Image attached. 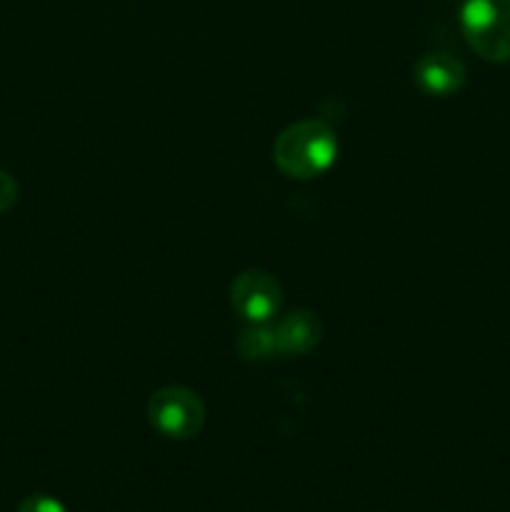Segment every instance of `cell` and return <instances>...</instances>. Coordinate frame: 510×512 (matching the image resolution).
<instances>
[{"label":"cell","mask_w":510,"mask_h":512,"mask_svg":"<svg viewBox=\"0 0 510 512\" xmlns=\"http://www.w3.org/2000/svg\"><path fill=\"white\" fill-rule=\"evenodd\" d=\"M338 158V138L320 120H300L288 125L273 143V163L283 175L310 180L323 175Z\"/></svg>","instance_id":"obj_1"},{"label":"cell","mask_w":510,"mask_h":512,"mask_svg":"<svg viewBox=\"0 0 510 512\" xmlns=\"http://www.w3.org/2000/svg\"><path fill=\"white\" fill-rule=\"evenodd\" d=\"M460 25L480 58L490 63L510 60V0H465Z\"/></svg>","instance_id":"obj_2"},{"label":"cell","mask_w":510,"mask_h":512,"mask_svg":"<svg viewBox=\"0 0 510 512\" xmlns=\"http://www.w3.org/2000/svg\"><path fill=\"white\" fill-rule=\"evenodd\" d=\"M148 420L170 440H190L203 430L205 405L198 393L183 385H165L148 400Z\"/></svg>","instance_id":"obj_3"},{"label":"cell","mask_w":510,"mask_h":512,"mask_svg":"<svg viewBox=\"0 0 510 512\" xmlns=\"http://www.w3.org/2000/svg\"><path fill=\"white\" fill-rule=\"evenodd\" d=\"M230 303L248 323H270L283 303V290L265 270H245L230 285Z\"/></svg>","instance_id":"obj_4"},{"label":"cell","mask_w":510,"mask_h":512,"mask_svg":"<svg viewBox=\"0 0 510 512\" xmlns=\"http://www.w3.org/2000/svg\"><path fill=\"white\" fill-rule=\"evenodd\" d=\"M413 80L425 95L448 98L465 85V65L450 53H425L415 63Z\"/></svg>","instance_id":"obj_5"},{"label":"cell","mask_w":510,"mask_h":512,"mask_svg":"<svg viewBox=\"0 0 510 512\" xmlns=\"http://www.w3.org/2000/svg\"><path fill=\"white\" fill-rule=\"evenodd\" d=\"M320 335H323V325H320L318 315L310 313V310H293L273 325L278 355L310 353L320 343Z\"/></svg>","instance_id":"obj_6"},{"label":"cell","mask_w":510,"mask_h":512,"mask_svg":"<svg viewBox=\"0 0 510 512\" xmlns=\"http://www.w3.org/2000/svg\"><path fill=\"white\" fill-rule=\"evenodd\" d=\"M238 353L243 360H268L275 355V338L273 325L268 323H253L238 335Z\"/></svg>","instance_id":"obj_7"},{"label":"cell","mask_w":510,"mask_h":512,"mask_svg":"<svg viewBox=\"0 0 510 512\" xmlns=\"http://www.w3.org/2000/svg\"><path fill=\"white\" fill-rule=\"evenodd\" d=\"M18 512H68L63 508V503L55 498H48V495H30L20 503Z\"/></svg>","instance_id":"obj_8"},{"label":"cell","mask_w":510,"mask_h":512,"mask_svg":"<svg viewBox=\"0 0 510 512\" xmlns=\"http://www.w3.org/2000/svg\"><path fill=\"white\" fill-rule=\"evenodd\" d=\"M18 203V183L10 173L0 170V213H8Z\"/></svg>","instance_id":"obj_9"}]
</instances>
